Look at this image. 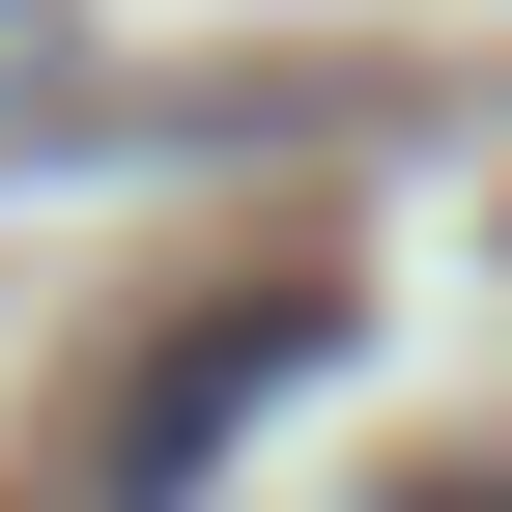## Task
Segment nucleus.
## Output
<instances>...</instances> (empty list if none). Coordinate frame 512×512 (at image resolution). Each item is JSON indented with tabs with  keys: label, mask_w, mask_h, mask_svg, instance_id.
<instances>
[{
	"label": "nucleus",
	"mask_w": 512,
	"mask_h": 512,
	"mask_svg": "<svg viewBox=\"0 0 512 512\" xmlns=\"http://www.w3.org/2000/svg\"><path fill=\"white\" fill-rule=\"evenodd\" d=\"M313 342H342V313H313V285H256V313H200V342H171V370H114V399H86V456H114V484H200V456H228L256 399H285Z\"/></svg>",
	"instance_id": "nucleus-1"
}]
</instances>
